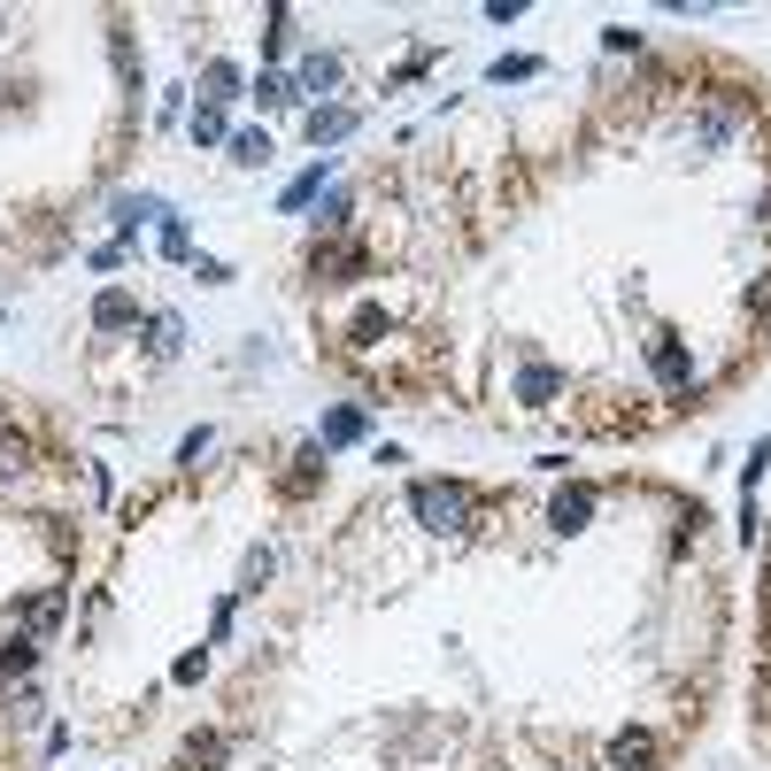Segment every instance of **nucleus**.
<instances>
[{"label":"nucleus","instance_id":"1","mask_svg":"<svg viewBox=\"0 0 771 771\" xmlns=\"http://www.w3.org/2000/svg\"><path fill=\"white\" fill-rule=\"evenodd\" d=\"M409 509H416V525H424V533H463V518H471V486L416 478V486H409Z\"/></svg>","mask_w":771,"mask_h":771},{"label":"nucleus","instance_id":"6","mask_svg":"<svg viewBox=\"0 0 771 771\" xmlns=\"http://www.w3.org/2000/svg\"><path fill=\"white\" fill-rule=\"evenodd\" d=\"M363 424H371L363 409H332V416L316 424V448H324V456H332V448H356V440H363Z\"/></svg>","mask_w":771,"mask_h":771},{"label":"nucleus","instance_id":"17","mask_svg":"<svg viewBox=\"0 0 771 771\" xmlns=\"http://www.w3.org/2000/svg\"><path fill=\"white\" fill-rule=\"evenodd\" d=\"M194 139H201V147L232 139V132H224V109H216V101H201V109H194Z\"/></svg>","mask_w":771,"mask_h":771},{"label":"nucleus","instance_id":"20","mask_svg":"<svg viewBox=\"0 0 771 771\" xmlns=\"http://www.w3.org/2000/svg\"><path fill=\"white\" fill-rule=\"evenodd\" d=\"M271 571H278V556H271V548H254V556H247V571H239V594H254Z\"/></svg>","mask_w":771,"mask_h":771},{"label":"nucleus","instance_id":"5","mask_svg":"<svg viewBox=\"0 0 771 771\" xmlns=\"http://www.w3.org/2000/svg\"><path fill=\"white\" fill-rule=\"evenodd\" d=\"M224 756H232V741H224V733H186L178 771H224Z\"/></svg>","mask_w":771,"mask_h":771},{"label":"nucleus","instance_id":"9","mask_svg":"<svg viewBox=\"0 0 771 771\" xmlns=\"http://www.w3.org/2000/svg\"><path fill=\"white\" fill-rule=\"evenodd\" d=\"M324 178H332V154H316V162H309V170H301V178H294V186H286V201H278V209H309V201H316V194H324Z\"/></svg>","mask_w":771,"mask_h":771},{"label":"nucleus","instance_id":"14","mask_svg":"<svg viewBox=\"0 0 771 771\" xmlns=\"http://www.w3.org/2000/svg\"><path fill=\"white\" fill-rule=\"evenodd\" d=\"M316 471H324V448L309 440V448L294 456V471H286V494H309V486H316Z\"/></svg>","mask_w":771,"mask_h":771},{"label":"nucleus","instance_id":"7","mask_svg":"<svg viewBox=\"0 0 771 771\" xmlns=\"http://www.w3.org/2000/svg\"><path fill=\"white\" fill-rule=\"evenodd\" d=\"M586 518H594V486H563L556 509H548V525H556V533H579Z\"/></svg>","mask_w":771,"mask_h":771},{"label":"nucleus","instance_id":"16","mask_svg":"<svg viewBox=\"0 0 771 771\" xmlns=\"http://www.w3.org/2000/svg\"><path fill=\"white\" fill-rule=\"evenodd\" d=\"M254 101H263V109H286V101H301V94H294V77H271V70H263V77H254Z\"/></svg>","mask_w":771,"mask_h":771},{"label":"nucleus","instance_id":"21","mask_svg":"<svg viewBox=\"0 0 771 771\" xmlns=\"http://www.w3.org/2000/svg\"><path fill=\"white\" fill-rule=\"evenodd\" d=\"M0 471H32V440L24 433H0Z\"/></svg>","mask_w":771,"mask_h":771},{"label":"nucleus","instance_id":"18","mask_svg":"<svg viewBox=\"0 0 771 771\" xmlns=\"http://www.w3.org/2000/svg\"><path fill=\"white\" fill-rule=\"evenodd\" d=\"M486 77H494V85H518V77H540V62H533V54H501Z\"/></svg>","mask_w":771,"mask_h":771},{"label":"nucleus","instance_id":"22","mask_svg":"<svg viewBox=\"0 0 771 771\" xmlns=\"http://www.w3.org/2000/svg\"><path fill=\"white\" fill-rule=\"evenodd\" d=\"M232 94H239V70H232V62H209V101L224 109Z\"/></svg>","mask_w":771,"mask_h":771},{"label":"nucleus","instance_id":"15","mask_svg":"<svg viewBox=\"0 0 771 771\" xmlns=\"http://www.w3.org/2000/svg\"><path fill=\"white\" fill-rule=\"evenodd\" d=\"M32 663H39V648H32V633H9V641H0V671H16V679H24Z\"/></svg>","mask_w":771,"mask_h":771},{"label":"nucleus","instance_id":"3","mask_svg":"<svg viewBox=\"0 0 771 771\" xmlns=\"http://www.w3.org/2000/svg\"><path fill=\"white\" fill-rule=\"evenodd\" d=\"M648 763H656V733H648V725L610 733V771H648Z\"/></svg>","mask_w":771,"mask_h":771},{"label":"nucleus","instance_id":"2","mask_svg":"<svg viewBox=\"0 0 771 771\" xmlns=\"http://www.w3.org/2000/svg\"><path fill=\"white\" fill-rule=\"evenodd\" d=\"M648 363H656V378H663L671 394H687V386H695V356H687V339L656 332V339H648Z\"/></svg>","mask_w":771,"mask_h":771},{"label":"nucleus","instance_id":"10","mask_svg":"<svg viewBox=\"0 0 771 771\" xmlns=\"http://www.w3.org/2000/svg\"><path fill=\"white\" fill-rule=\"evenodd\" d=\"M332 85H339V54H309L301 77H294V94H332Z\"/></svg>","mask_w":771,"mask_h":771},{"label":"nucleus","instance_id":"8","mask_svg":"<svg viewBox=\"0 0 771 771\" xmlns=\"http://www.w3.org/2000/svg\"><path fill=\"white\" fill-rule=\"evenodd\" d=\"M94 324H101V332H132V324H139V301H132L124 286H109V294L94 301Z\"/></svg>","mask_w":771,"mask_h":771},{"label":"nucleus","instance_id":"23","mask_svg":"<svg viewBox=\"0 0 771 771\" xmlns=\"http://www.w3.org/2000/svg\"><path fill=\"white\" fill-rule=\"evenodd\" d=\"M162 254H178V263L194 254V239H186V216H162Z\"/></svg>","mask_w":771,"mask_h":771},{"label":"nucleus","instance_id":"24","mask_svg":"<svg viewBox=\"0 0 771 771\" xmlns=\"http://www.w3.org/2000/svg\"><path fill=\"white\" fill-rule=\"evenodd\" d=\"M201 671H209V648H186L178 663H170V679H178V687H194V679H201Z\"/></svg>","mask_w":771,"mask_h":771},{"label":"nucleus","instance_id":"4","mask_svg":"<svg viewBox=\"0 0 771 771\" xmlns=\"http://www.w3.org/2000/svg\"><path fill=\"white\" fill-rule=\"evenodd\" d=\"M62 610H70V602H62V586H39V594H24V602H16V625H24V633H54Z\"/></svg>","mask_w":771,"mask_h":771},{"label":"nucleus","instance_id":"11","mask_svg":"<svg viewBox=\"0 0 771 771\" xmlns=\"http://www.w3.org/2000/svg\"><path fill=\"white\" fill-rule=\"evenodd\" d=\"M356 132V109H309V139L324 147V139H348Z\"/></svg>","mask_w":771,"mask_h":771},{"label":"nucleus","instance_id":"12","mask_svg":"<svg viewBox=\"0 0 771 771\" xmlns=\"http://www.w3.org/2000/svg\"><path fill=\"white\" fill-rule=\"evenodd\" d=\"M147 348H154V356H178V348H186V324H178V316L162 309V316L147 324Z\"/></svg>","mask_w":771,"mask_h":771},{"label":"nucleus","instance_id":"19","mask_svg":"<svg viewBox=\"0 0 771 771\" xmlns=\"http://www.w3.org/2000/svg\"><path fill=\"white\" fill-rule=\"evenodd\" d=\"M232 162H247V170L271 162V139H263V132H232Z\"/></svg>","mask_w":771,"mask_h":771},{"label":"nucleus","instance_id":"13","mask_svg":"<svg viewBox=\"0 0 771 771\" xmlns=\"http://www.w3.org/2000/svg\"><path fill=\"white\" fill-rule=\"evenodd\" d=\"M556 386H563V378H556V371H548V363H533V371H525V378H518V394H525V401H533V409H548V401H556Z\"/></svg>","mask_w":771,"mask_h":771}]
</instances>
